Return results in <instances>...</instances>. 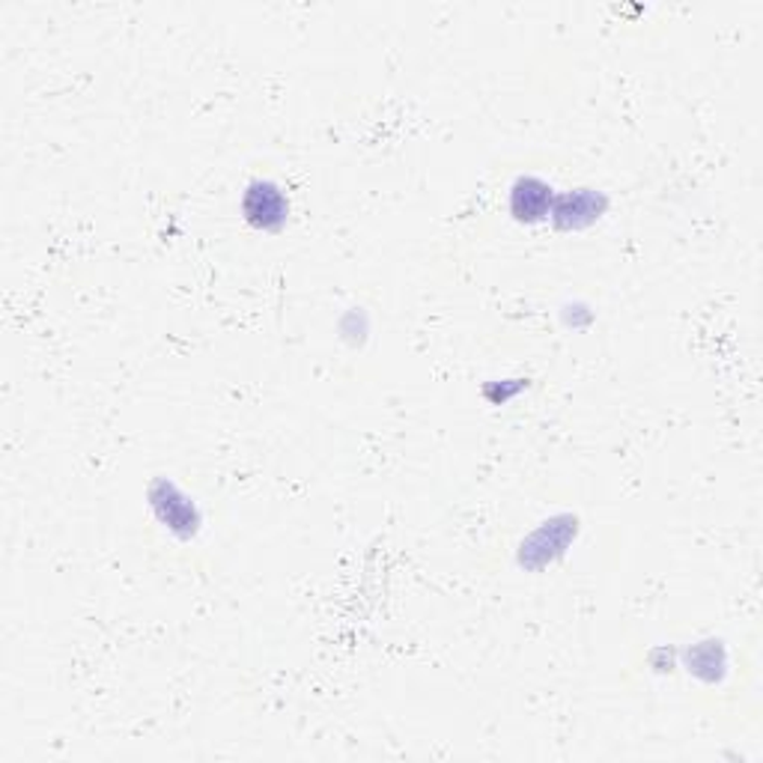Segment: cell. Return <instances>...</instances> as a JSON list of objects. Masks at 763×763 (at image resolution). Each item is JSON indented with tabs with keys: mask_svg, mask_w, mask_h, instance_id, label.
<instances>
[{
	"mask_svg": "<svg viewBox=\"0 0 763 763\" xmlns=\"http://www.w3.org/2000/svg\"><path fill=\"white\" fill-rule=\"evenodd\" d=\"M290 212V203L283 200L281 189L271 186V182H254L245 194V215L247 221L263 230H275L281 227L283 218Z\"/></svg>",
	"mask_w": 763,
	"mask_h": 763,
	"instance_id": "obj_1",
	"label": "cell"
},
{
	"mask_svg": "<svg viewBox=\"0 0 763 763\" xmlns=\"http://www.w3.org/2000/svg\"><path fill=\"white\" fill-rule=\"evenodd\" d=\"M552 206V189H546L537 179H522L513 189V212L522 221H537Z\"/></svg>",
	"mask_w": 763,
	"mask_h": 763,
	"instance_id": "obj_2",
	"label": "cell"
}]
</instances>
